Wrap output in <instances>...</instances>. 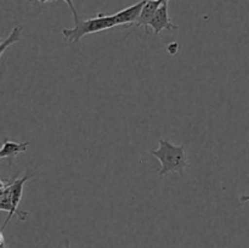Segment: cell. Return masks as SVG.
Listing matches in <instances>:
<instances>
[{"instance_id":"obj_6","label":"cell","mask_w":249,"mask_h":248,"mask_svg":"<svg viewBox=\"0 0 249 248\" xmlns=\"http://www.w3.org/2000/svg\"><path fill=\"white\" fill-rule=\"evenodd\" d=\"M28 141H26V142H15V141L9 140V139H4L1 151H0V157L14 159L17 155L26 152L28 150Z\"/></svg>"},{"instance_id":"obj_7","label":"cell","mask_w":249,"mask_h":248,"mask_svg":"<svg viewBox=\"0 0 249 248\" xmlns=\"http://www.w3.org/2000/svg\"><path fill=\"white\" fill-rule=\"evenodd\" d=\"M160 4H162L160 0H146L142 10H141L139 21L136 22V26L146 27V28H147L148 23H150L151 19L153 18V16H155L156 12H157V10L160 9Z\"/></svg>"},{"instance_id":"obj_8","label":"cell","mask_w":249,"mask_h":248,"mask_svg":"<svg viewBox=\"0 0 249 248\" xmlns=\"http://www.w3.org/2000/svg\"><path fill=\"white\" fill-rule=\"evenodd\" d=\"M22 29H23V27H22L21 24H17V26L14 27V29H12V32L10 33V35L7 36L5 40L1 41V46H0V56L4 55L5 50H6L10 45L19 41V39H21Z\"/></svg>"},{"instance_id":"obj_3","label":"cell","mask_w":249,"mask_h":248,"mask_svg":"<svg viewBox=\"0 0 249 248\" xmlns=\"http://www.w3.org/2000/svg\"><path fill=\"white\" fill-rule=\"evenodd\" d=\"M32 177H33V174H28V173H27L23 177H16V179H15V181L11 182L9 186H5V187H7V190H9L10 197H11L12 207H14L12 215H14V214H17L18 219L22 221H24L27 218H28L29 213L28 212L19 211L18 204L22 199V195H23L24 184H26V182L28 181ZM1 189H4V187H1Z\"/></svg>"},{"instance_id":"obj_10","label":"cell","mask_w":249,"mask_h":248,"mask_svg":"<svg viewBox=\"0 0 249 248\" xmlns=\"http://www.w3.org/2000/svg\"><path fill=\"white\" fill-rule=\"evenodd\" d=\"M167 51L170 55H175V53L179 51V44H178L177 41H172V43L167 46Z\"/></svg>"},{"instance_id":"obj_11","label":"cell","mask_w":249,"mask_h":248,"mask_svg":"<svg viewBox=\"0 0 249 248\" xmlns=\"http://www.w3.org/2000/svg\"><path fill=\"white\" fill-rule=\"evenodd\" d=\"M0 240H1V248H6V243H5V238H4V235H2V231L1 233H0Z\"/></svg>"},{"instance_id":"obj_4","label":"cell","mask_w":249,"mask_h":248,"mask_svg":"<svg viewBox=\"0 0 249 248\" xmlns=\"http://www.w3.org/2000/svg\"><path fill=\"white\" fill-rule=\"evenodd\" d=\"M148 27L153 29L156 35H160L164 29H173V31L179 29V27L173 23L172 19H170L169 11H168V2H162L160 4V9L157 10L153 18L148 23Z\"/></svg>"},{"instance_id":"obj_2","label":"cell","mask_w":249,"mask_h":248,"mask_svg":"<svg viewBox=\"0 0 249 248\" xmlns=\"http://www.w3.org/2000/svg\"><path fill=\"white\" fill-rule=\"evenodd\" d=\"M119 26L118 18L116 14L113 15H105L99 14L97 16L91 17L85 21H79L74 24L73 28H63L62 34L66 40L71 44L78 43L84 35L91 33H97V32L107 31L113 27Z\"/></svg>"},{"instance_id":"obj_14","label":"cell","mask_w":249,"mask_h":248,"mask_svg":"<svg viewBox=\"0 0 249 248\" xmlns=\"http://www.w3.org/2000/svg\"><path fill=\"white\" fill-rule=\"evenodd\" d=\"M36 1L41 2V4H45V2H51V1H55V0H36Z\"/></svg>"},{"instance_id":"obj_5","label":"cell","mask_w":249,"mask_h":248,"mask_svg":"<svg viewBox=\"0 0 249 248\" xmlns=\"http://www.w3.org/2000/svg\"><path fill=\"white\" fill-rule=\"evenodd\" d=\"M145 2L146 0H141V1L131 5V6L125 7V9L116 12V16L117 18H118L119 26H123V24H128V26H130V24H134V23L136 24V22L139 21L141 10H142Z\"/></svg>"},{"instance_id":"obj_9","label":"cell","mask_w":249,"mask_h":248,"mask_svg":"<svg viewBox=\"0 0 249 248\" xmlns=\"http://www.w3.org/2000/svg\"><path fill=\"white\" fill-rule=\"evenodd\" d=\"M63 1L66 2V4L68 5V7L71 9V11H72L73 14V18H74V24L78 23V22L80 21L79 18H78V14H77V10H75L74 7V4H73V0H63Z\"/></svg>"},{"instance_id":"obj_12","label":"cell","mask_w":249,"mask_h":248,"mask_svg":"<svg viewBox=\"0 0 249 248\" xmlns=\"http://www.w3.org/2000/svg\"><path fill=\"white\" fill-rule=\"evenodd\" d=\"M241 202H249V195H243L240 197Z\"/></svg>"},{"instance_id":"obj_1","label":"cell","mask_w":249,"mask_h":248,"mask_svg":"<svg viewBox=\"0 0 249 248\" xmlns=\"http://www.w3.org/2000/svg\"><path fill=\"white\" fill-rule=\"evenodd\" d=\"M150 152L160 162V169L158 170L160 177H164L170 173L182 174L189 165V158L184 145H173L168 140L160 139L157 150H151Z\"/></svg>"},{"instance_id":"obj_15","label":"cell","mask_w":249,"mask_h":248,"mask_svg":"<svg viewBox=\"0 0 249 248\" xmlns=\"http://www.w3.org/2000/svg\"><path fill=\"white\" fill-rule=\"evenodd\" d=\"M27 1H28V2H34V1H36V0H27Z\"/></svg>"},{"instance_id":"obj_16","label":"cell","mask_w":249,"mask_h":248,"mask_svg":"<svg viewBox=\"0 0 249 248\" xmlns=\"http://www.w3.org/2000/svg\"><path fill=\"white\" fill-rule=\"evenodd\" d=\"M160 1H162V2H168V1H169V0H160Z\"/></svg>"},{"instance_id":"obj_13","label":"cell","mask_w":249,"mask_h":248,"mask_svg":"<svg viewBox=\"0 0 249 248\" xmlns=\"http://www.w3.org/2000/svg\"><path fill=\"white\" fill-rule=\"evenodd\" d=\"M66 246H65V248H71V245H70V238L68 237H66Z\"/></svg>"}]
</instances>
